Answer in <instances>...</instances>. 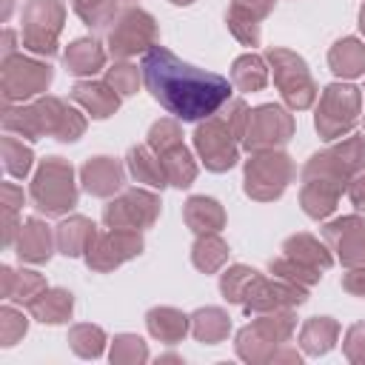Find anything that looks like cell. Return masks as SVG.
Segmentation results:
<instances>
[{
  "label": "cell",
  "mask_w": 365,
  "mask_h": 365,
  "mask_svg": "<svg viewBox=\"0 0 365 365\" xmlns=\"http://www.w3.org/2000/svg\"><path fill=\"white\" fill-rule=\"evenodd\" d=\"M3 125H6V131H17L26 140L51 134L63 143H71L86 131V120L57 97H43L34 106H26L20 111L6 108Z\"/></svg>",
  "instance_id": "obj_2"
},
{
  "label": "cell",
  "mask_w": 365,
  "mask_h": 365,
  "mask_svg": "<svg viewBox=\"0 0 365 365\" xmlns=\"http://www.w3.org/2000/svg\"><path fill=\"white\" fill-rule=\"evenodd\" d=\"M305 185H302V194H299V200H302V208H305V214L308 217H314V220H322V217H328L334 208H336V202H339V188H334V185H328V182H322V180H302Z\"/></svg>",
  "instance_id": "obj_28"
},
{
  "label": "cell",
  "mask_w": 365,
  "mask_h": 365,
  "mask_svg": "<svg viewBox=\"0 0 365 365\" xmlns=\"http://www.w3.org/2000/svg\"><path fill=\"white\" fill-rule=\"evenodd\" d=\"M140 74H143V71H137V66H131V63H114V66L108 68L106 83H108L117 94L125 97V94H134V91H137Z\"/></svg>",
  "instance_id": "obj_42"
},
{
  "label": "cell",
  "mask_w": 365,
  "mask_h": 365,
  "mask_svg": "<svg viewBox=\"0 0 365 365\" xmlns=\"http://www.w3.org/2000/svg\"><path fill=\"white\" fill-rule=\"evenodd\" d=\"M359 171H365V137H348L345 143L314 154L302 168V180H322L342 191Z\"/></svg>",
  "instance_id": "obj_3"
},
{
  "label": "cell",
  "mask_w": 365,
  "mask_h": 365,
  "mask_svg": "<svg viewBox=\"0 0 365 365\" xmlns=\"http://www.w3.org/2000/svg\"><path fill=\"white\" fill-rule=\"evenodd\" d=\"M305 302V288L297 282H288L282 277L277 279H265V277H254V282L248 285L245 297H242V308L251 314H262V311H279V308H291Z\"/></svg>",
  "instance_id": "obj_17"
},
{
  "label": "cell",
  "mask_w": 365,
  "mask_h": 365,
  "mask_svg": "<svg viewBox=\"0 0 365 365\" xmlns=\"http://www.w3.org/2000/svg\"><path fill=\"white\" fill-rule=\"evenodd\" d=\"M191 259H194V265H197L200 271L211 274V271H217V268L228 259V245L217 237V231L200 234L197 242H194V248H191Z\"/></svg>",
  "instance_id": "obj_34"
},
{
  "label": "cell",
  "mask_w": 365,
  "mask_h": 365,
  "mask_svg": "<svg viewBox=\"0 0 365 365\" xmlns=\"http://www.w3.org/2000/svg\"><path fill=\"white\" fill-rule=\"evenodd\" d=\"M0 317H3V345H11L20 334H26V319H23V314H17V311H11V308H3Z\"/></svg>",
  "instance_id": "obj_44"
},
{
  "label": "cell",
  "mask_w": 365,
  "mask_h": 365,
  "mask_svg": "<svg viewBox=\"0 0 365 365\" xmlns=\"http://www.w3.org/2000/svg\"><path fill=\"white\" fill-rule=\"evenodd\" d=\"M294 177V163L282 151H254L245 163V194L254 200H277Z\"/></svg>",
  "instance_id": "obj_8"
},
{
  "label": "cell",
  "mask_w": 365,
  "mask_h": 365,
  "mask_svg": "<svg viewBox=\"0 0 365 365\" xmlns=\"http://www.w3.org/2000/svg\"><path fill=\"white\" fill-rule=\"evenodd\" d=\"M294 328V317L288 311H274L268 317H259L254 325L242 328L237 334V351L242 359H274V348L282 345L291 336Z\"/></svg>",
  "instance_id": "obj_12"
},
{
  "label": "cell",
  "mask_w": 365,
  "mask_h": 365,
  "mask_svg": "<svg viewBox=\"0 0 365 365\" xmlns=\"http://www.w3.org/2000/svg\"><path fill=\"white\" fill-rule=\"evenodd\" d=\"M63 17L66 9L60 0H29V6L23 9V46L34 54L51 57L57 51Z\"/></svg>",
  "instance_id": "obj_10"
},
{
  "label": "cell",
  "mask_w": 365,
  "mask_h": 365,
  "mask_svg": "<svg viewBox=\"0 0 365 365\" xmlns=\"http://www.w3.org/2000/svg\"><path fill=\"white\" fill-rule=\"evenodd\" d=\"M268 63L274 68V83L282 94V100L294 108V111H302L314 103L317 97V86L308 74V66L299 54L288 51V48H268Z\"/></svg>",
  "instance_id": "obj_9"
},
{
  "label": "cell",
  "mask_w": 365,
  "mask_h": 365,
  "mask_svg": "<svg viewBox=\"0 0 365 365\" xmlns=\"http://www.w3.org/2000/svg\"><path fill=\"white\" fill-rule=\"evenodd\" d=\"M51 231L43 220L37 217H29L23 225H20V237H17V257L26 259V262H46L51 257Z\"/></svg>",
  "instance_id": "obj_21"
},
{
  "label": "cell",
  "mask_w": 365,
  "mask_h": 365,
  "mask_svg": "<svg viewBox=\"0 0 365 365\" xmlns=\"http://www.w3.org/2000/svg\"><path fill=\"white\" fill-rule=\"evenodd\" d=\"M80 180L88 194L111 197L123 185V165L111 157H94V160H86V165L80 168Z\"/></svg>",
  "instance_id": "obj_19"
},
{
  "label": "cell",
  "mask_w": 365,
  "mask_h": 365,
  "mask_svg": "<svg viewBox=\"0 0 365 365\" xmlns=\"http://www.w3.org/2000/svg\"><path fill=\"white\" fill-rule=\"evenodd\" d=\"M106 40H108V51L114 57H131L137 51H148L151 46H157V23L148 11L143 9H117L114 17L106 23L103 29Z\"/></svg>",
  "instance_id": "obj_4"
},
{
  "label": "cell",
  "mask_w": 365,
  "mask_h": 365,
  "mask_svg": "<svg viewBox=\"0 0 365 365\" xmlns=\"http://www.w3.org/2000/svg\"><path fill=\"white\" fill-rule=\"evenodd\" d=\"M3 165H6V171L11 174V177H26L29 174V168H31V148H26L20 140H14V137H3Z\"/></svg>",
  "instance_id": "obj_39"
},
{
  "label": "cell",
  "mask_w": 365,
  "mask_h": 365,
  "mask_svg": "<svg viewBox=\"0 0 365 365\" xmlns=\"http://www.w3.org/2000/svg\"><path fill=\"white\" fill-rule=\"evenodd\" d=\"M94 234H97V225L91 220H86V217H68V220H63L57 225L54 240H57V248L66 257H80V254L88 251Z\"/></svg>",
  "instance_id": "obj_23"
},
{
  "label": "cell",
  "mask_w": 365,
  "mask_h": 365,
  "mask_svg": "<svg viewBox=\"0 0 365 365\" xmlns=\"http://www.w3.org/2000/svg\"><path fill=\"white\" fill-rule=\"evenodd\" d=\"M191 322H194V336H197L200 342H208V345L225 339V336H228V328H231L228 314L220 311V308H200V311L191 317Z\"/></svg>",
  "instance_id": "obj_35"
},
{
  "label": "cell",
  "mask_w": 365,
  "mask_h": 365,
  "mask_svg": "<svg viewBox=\"0 0 365 365\" xmlns=\"http://www.w3.org/2000/svg\"><path fill=\"white\" fill-rule=\"evenodd\" d=\"M328 63L336 77H359L365 74V46L356 37H345L334 43V48L328 51Z\"/></svg>",
  "instance_id": "obj_27"
},
{
  "label": "cell",
  "mask_w": 365,
  "mask_h": 365,
  "mask_svg": "<svg viewBox=\"0 0 365 365\" xmlns=\"http://www.w3.org/2000/svg\"><path fill=\"white\" fill-rule=\"evenodd\" d=\"M225 23H228V29L234 31V37H237L240 43H245V46H257V43H259V23H257L254 14H248V11L237 9V6H231L228 14H225Z\"/></svg>",
  "instance_id": "obj_38"
},
{
  "label": "cell",
  "mask_w": 365,
  "mask_h": 365,
  "mask_svg": "<svg viewBox=\"0 0 365 365\" xmlns=\"http://www.w3.org/2000/svg\"><path fill=\"white\" fill-rule=\"evenodd\" d=\"M51 83V68L46 63L29 60L23 54H9L3 60V100L6 106L11 100H26L31 94L46 91Z\"/></svg>",
  "instance_id": "obj_15"
},
{
  "label": "cell",
  "mask_w": 365,
  "mask_h": 365,
  "mask_svg": "<svg viewBox=\"0 0 365 365\" xmlns=\"http://www.w3.org/2000/svg\"><path fill=\"white\" fill-rule=\"evenodd\" d=\"M71 6H74V11L88 23V26H94V29H106V23L114 17V11H117V6L111 3V0H71Z\"/></svg>",
  "instance_id": "obj_40"
},
{
  "label": "cell",
  "mask_w": 365,
  "mask_h": 365,
  "mask_svg": "<svg viewBox=\"0 0 365 365\" xmlns=\"http://www.w3.org/2000/svg\"><path fill=\"white\" fill-rule=\"evenodd\" d=\"M322 237L331 251H336L342 265H365V220L339 217L322 228Z\"/></svg>",
  "instance_id": "obj_18"
},
{
  "label": "cell",
  "mask_w": 365,
  "mask_h": 365,
  "mask_svg": "<svg viewBox=\"0 0 365 365\" xmlns=\"http://www.w3.org/2000/svg\"><path fill=\"white\" fill-rule=\"evenodd\" d=\"M294 134V120L285 108L268 103L259 106L254 111H248V123H245V134H242V145L248 151H271L282 143H288Z\"/></svg>",
  "instance_id": "obj_13"
},
{
  "label": "cell",
  "mask_w": 365,
  "mask_h": 365,
  "mask_svg": "<svg viewBox=\"0 0 365 365\" xmlns=\"http://www.w3.org/2000/svg\"><path fill=\"white\" fill-rule=\"evenodd\" d=\"M145 322H148V331L160 342H168V345L180 342L185 336V331H188V317L174 311V308H154V311H148Z\"/></svg>",
  "instance_id": "obj_29"
},
{
  "label": "cell",
  "mask_w": 365,
  "mask_h": 365,
  "mask_svg": "<svg viewBox=\"0 0 365 365\" xmlns=\"http://www.w3.org/2000/svg\"><path fill=\"white\" fill-rule=\"evenodd\" d=\"M63 60H66V68H68L71 74L91 77L94 71L103 68V63H106V51L100 48L97 40H91V37H80V40H74V43L66 48Z\"/></svg>",
  "instance_id": "obj_25"
},
{
  "label": "cell",
  "mask_w": 365,
  "mask_h": 365,
  "mask_svg": "<svg viewBox=\"0 0 365 365\" xmlns=\"http://www.w3.org/2000/svg\"><path fill=\"white\" fill-rule=\"evenodd\" d=\"M31 200L46 214H63L71 205H77V185L74 171L63 157H48L34 182H31Z\"/></svg>",
  "instance_id": "obj_5"
},
{
  "label": "cell",
  "mask_w": 365,
  "mask_h": 365,
  "mask_svg": "<svg viewBox=\"0 0 365 365\" xmlns=\"http://www.w3.org/2000/svg\"><path fill=\"white\" fill-rule=\"evenodd\" d=\"M140 71L151 97L182 123L208 120L231 100L234 83L228 77L182 63L165 46H151L143 54Z\"/></svg>",
  "instance_id": "obj_1"
},
{
  "label": "cell",
  "mask_w": 365,
  "mask_h": 365,
  "mask_svg": "<svg viewBox=\"0 0 365 365\" xmlns=\"http://www.w3.org/2000/svg\"><path fill=\"white\" fill-rule=\"evenodd\" d=\"M348 197H351V202H354L359 211H365V171H359V174L348 182Z\"/></svg>",
  "instance_id": "obj_48"
},
{
  "label": "cell",
  "mask_w": 365,
  "mask_h": 365,
  "mask_svg": "<svg viewBox=\"0 0 365 365\" xmlns=\"http://www.w3.org/2000/svg\"><path fill=\"white\" fill-rule=\"evenodd\" d=\"M182 217H185L188 228L197 234H211V231H220L225 225V211L211 197H191L182 208Z\"/></svg>",
  "instance_id": "obj_24"
},
{
  "label": "cell",
  "mask_w": 365,
  "mask_h": 365,
  "mask_svg": "<svg viewBox=\"0 0 365 365\" xmlns=\"http://www.w3.org/2000/svg\"><path fill=\"white\" fill-rule=\"evenodd\" d=\"M336 334H339V325H336L334 319H328V317H314V319L305 322V328H302V334H299V342H302V348H305L308 354L317 356V354H325V351L334 348Z\"/></svg>",
  "instance_id": "obj_32"
},
{
  "label": "cell",
  "mask_w": 365,
  "mask_h": 365,
  "mask_svg": "<svg viewBox=\"0 0 365 365\" xmlns=\"http://www.w3.org/2000/svg\"><path fill=\"white\" fill-rule=\"evenodd\" d=\"M231 6H237V9L248 11V14H254L257 20H262V17L274 9V0H234Z\"/></svg>",
  "instance_id": "obj_47"
},
{
  "label": "cell",
  "mask_w": 365,
  "mask_h": 365,
  "mask_svg": "<svg viewBox=\"0 0 365 365\" xmlns=\"http://www.w3.org/2000/svg\"><path fill=\"white\" fill-rule=\"evenodd\" d=\"M271 274L274 277H282V279H288V282H297V285H302V288H308V285H314L322 274L319 271H314V268H308V265H299V262H294L291 257H277V259H271Z\"/></svg>",
  "instance_id": "obj_37"
},
{
  "label": "cell",
  "mask_w": 365,
  "mask_h": 365,
  "mask_svg": "<svg viewBox=\"0 0 365 365\" xmlns=\"http://www.w3.org/2000/svg\"><path fill=\"white\" fill-rule=\"evenodd\" d=\"M68 342L74 345V351H77L80 356H100L106 336H103V331H100L97 325H77V328L71 331Z\"/></svg>",
  "instance_id": "obj_41"
},
{
  "label": "cell",
  "mask_w": 365,
  "mask_h": 365,
  "mask_svg": "<svg viewBox=\"0 0 365 365\" xmlns=\"http://www.w3.org/2000/svg\"><path fill=\"white\" fill-rule=\"evenodd\" d=\"M231 83L240 88V91H259L265 88L268 83V68H265V60L257 57V54H242L234 60V68H231Z\"/></svg>",
  "instance_id": "obj_31"
},
{
  "label": "cell",
  "mask_w": 365,
  "mask_h": 365,
  "mask_svg": "<svg viewBox=\"0 0 365 365\" xmlns=\"http://www.w3.org/2000/svg\"><path fill=\"white\" fill-rule=\"evenodd\" d=\"M148 356L145 345L140 336H131V334H123L114 339V351H111V359L114 362H143Z\"/></svg>",
  "instance_id": "obj_43"
},
{
  "label": "cell",
  "mask_w": 365,
  "mask_h": 365,
  "mask_svg": "<svg viewBox=\"0 0 365 365\" xmlns=\"http://www.w3.org/2000/svg\"><path fill=\"white\" fill-rule=\"evenodd\" d=\"M157 214H160V197H154L151 191H143V188H131L106 205L103 222L108 228L137 231V228H148L157 220Z\"/></svg>",
  "instance_id": "obj_14"
},
{
  "label": "cell",
  "mask_w": 365,
  "mask_h": 365,
  "mask_svg": "<svg viewBox=\"0 0 365 365\" xmlns=\"http://www.w3.org/2000/svg\"><path fill=\"white\" fill-rule=\"evenodd\" d=\"M282 254L291 257V259L299 262V265L314 268V271H325V268L334 262L328 245H322V242H319L317 237H311V234H294V237H288L285 245H282Z\"/></svg>",
  "instance_id": "obj_22"
},
{
  "label": "cell",
  "mask_w": 365,
  "mask_h": 365,
  "mask_svg": "<svg viewBox=\"0 0 365 365\" xmlns=\"http://www.w3.org/2000/svg\"><path fill=\"white\" fill-rule=\"evenodd\" d=\"M71 97L97 120L103 117H111L120 106V94L108 86V83H91V80H80L74 88H71Z\"/></svg>",
  "instance_id": "obj_20"
},
{
  "label": "cell",
  "mask_w": 365,
  "mask_h": 365,
  "mask_svg": "<svg viewBox=\"0 0 365 365\" xmlns=\"http://www.w3.org/2000/svg\"><path fill=\"white\" fill-rule=\"evenodd\" d=\"M11 3H14V0H6V9H3V17L9 14V9H11Z\"/></svg>",
  "instance_id": "obj_51"
},
{
  "label": "cell",
  "mask_w": 365,
  "mask_h": 365,
  "mask_svg": "<svg viewBox=\"0 0 365 365\" xmlns=\"http://www.w3.org/2000/svg\"><path fill=\"white\" fill-rule=\"evenodd\" d=\"M3 200H6V202H3L6 208H17V205H23V191L14 188L11 182H6V185H3Z\"/></svg>",
  "instance_id": "obj_49"
},
{
  "label": "cell",
  "mask_w": 365,
  "mask_h": 365,
  "mask_svg": "<svg viewBox=\"0 0 365 365\" xmlns=\"http://www.w3.org/2000/svg\"><path fill=\"white\" fill-rule=\"evenodd\" d=\"M342 288L354 297H362L365 294V265H354L345 277H342Z\"/></svg>",
  "instance_id": "obj_46"
},
{
  "label": "cell",
  "mask_w": 365,
  "mask_h": 365,
  "mask_svg": "<svg viewBox=\"0 0 365 365\" xmlns=\"http://www.w3.org/2000/svg\"><path fill=\"white\" fill-rule=\"evenodd\" d=\"M359 106H362V94L359 88L348 86V83H331L317 106V131L325 140H336L345 137L359 117Z\"/></svg>",
  "instance_id": "obj_6"
},
{
  "label": "cell",
  "mask_w": 365,
  "mask_h": 365,
  "mask_svg": "<svg viewBox=\"0 0 365 365\" xmlns=\"http://www.w3.org/2000/svg\"><path fill=\"white\" fill-rule=\"evenodd\" d=\"M171 3H177V6H188V3H194V0H171Z\"/></svg>",
  "instance_id": "obj_52"
},
{
  "label": "cell",
  "mask_w": 365,
  "mask_h": 365,
  "mask_svg": "<svg viewBox=\"0 0 365 365\" xmlns=\"http://www.w3.org/2000/svg\"><path fill=\"white\" fill-rule=\"evenodd\" d=\"M254 277H257L254 268H245V265L228 268V271L220 277V291H222V297H225L228 302H240V305H242V297H245L248 285L254 282Z\"/></svg>",
  "instance_id": "obj_36"
},
{
  "label": "cell",
  "mask_w": 365,
  "mask_h": 365,
  "mask_svg": "<svg viewBox=\"0 0 365 365\" xmlns=\"http://www.w3.org/2000/svg\"><path fill=\"white\" fill-rule=\"evenodd\" d=\"M128 171L137 182H145V185H154V188H163L168 185V174H165V165L163 160L154 154L151 145H137L128 151Z\"/></svg>",
  "instance_id": "obj_26"
},
{
  "label": "cell",
  "mask_w": 365,
  "mask_h": 365,
  "mask_svg": "<svg viewBox=\"0 0 365 365\" xmlns=\"http://www.w3.org/2000/svg\"><path fill=\"white\" fill-rule=\"evenodd\" d=\"M71 305H74V299H71L68 291H63V288H46L29 308H31V314L40 322H66L68 314H71Z\"/></svg>",
  "instance_id": "obj_30"
},
{
  "label": "cell",
  "mask_w": 365,
  "mask_h": 365,
  "mask_svg": "<svg viewBox=\"0 0 365 365\" xmlns=\"http://www.w3.org/2000/svg\"><path fill=\"white\" fill-rule=\"evenodd\" d=\"M359 29L365 31V6H362V11H359Z\"/></svg>",
  "instance_id": "obj_50"
},
{
  "label": "cell",
  "mask_w": 365,
  "mask_h": 365,
  "mask_svg": "<svg viewBox=\"0 0 365 365\" xmlns=\"http://www.w3.org/2000/svg\"><path fill=\"white\" fill-rule=\"evenodd\" d=\"M237 140H242L217 111L194 131V145L208 171H228L237 163Z\"/></svg>",
  "instance_id": "obj_11"
},
{
  "label": "cell",
  "mask_w": 365,
  "mask_h": 365,
  "mask_svg": "<svg viewBox=\"0 0 365 365\" xmlns=\"http://www.w3.org/2000/svg\"><path fill=\"white\" fill-rule=\"evenodd\" d=\"M345 354L354 362H362L365 359V322H359V325H354L348 331V336H345Z\"/></svg>",
  "instance_id": "obj_45"
},
{
  "label": "cell",
  "mask_w": 365,
  "mask_h": 365,
  "mask_svg": "<svg viewBox=\"0 0 365 365\" xmlns=\"http://www.w3.org/2000/svg\"><path fill=\"white\" fill-rule=\"evenodd\" d=\"M143 251V237L137 231H125V228H108V231H97L88 251H86V262L94 271H111L120 262L137 257Z\"/></svg>",
  "instance_id": "obj_16"
},
{
  "label": "cell",
  "mask_w": 365,
  "mask_h": 365,
  "mask_svg": "<svg viewBox=\"0 0 365 365\" xmlns=\"http://www.w3.org/2000/svg\"><path fill=\"white\" fill-rule=\"evenodd\" d=\"M148 145L154 148V154L163 160L168 182L177 188H185L194 182L197 177V165L188 154V148L182 145V131L177 125V120H157L148 131Z\"/></svg>",
  "instance_id": "obj_7"
},
{
  "label": "cell",
  "mask_w": 365,
  "mask_h": 365,
  "mask_svg": "<svg viewBox=\"0 0 365 365\" xmlns=\"http://www.w3.org/2000/svg\"><path fill=\"white\" fill-rule=\"evenodd\" d=\"M3 279H6L3 294H6L9 299H20V302H26V305H31V302L46 291V279H43L40 274H34V271H23V274L14 277L11 268H3Z\"/></svg>",
  "instance_id": "obj_33"
}]
</instances>
